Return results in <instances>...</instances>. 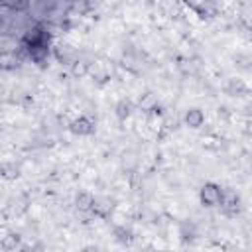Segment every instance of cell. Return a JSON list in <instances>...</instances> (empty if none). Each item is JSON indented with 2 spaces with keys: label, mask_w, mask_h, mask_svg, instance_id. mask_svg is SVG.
Segmentation results:
<instances>
[{
  "label": "cell",
  "mask_w": 252,
  "mask_h": 252,
  "mask_svg": "<svg viewBox=\"0 0 252 252\" xmlns=\"http://www.w3.org/2000/svg\"><path fill=\"white\" fill-rule=\"evenodd\" d=\"M201 201H203V205H207V207L220 205V203H222V191H220L217 185L207 183V185L201 189Z\"/></svg>",
  "instance_id": "obj_1"
}]
</instances>
